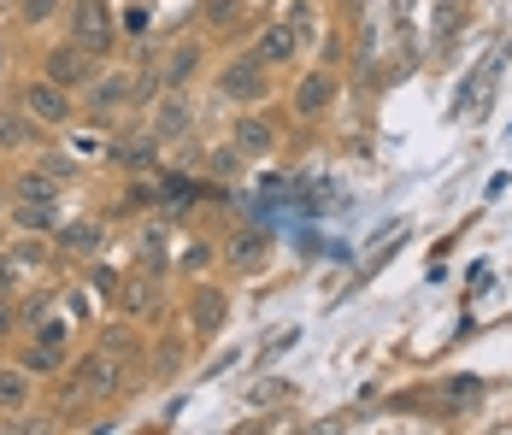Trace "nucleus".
Segmentation results:
<instances>
[{"instance_id":"4468645a","label":"nucleus","mask_w":512,"mask_h":435,"mask_svg":"<svg viewBox=\"0 0 512 435\" xmlns=\"http://www.w3.org/2000/svg\"><path fill=\"white\" fill-rule=\"evenodd\" d=\"M136 265H142V271H154V277L171 271V253H165V230H159V224H148V230L136 236Z\"/></svg>"},{"instance_id":"412c9836","label":"nucleus","mask_w":512,"mask_h":435,"mask_svg":"<svg viewBox=\"0 0 512 435\" xmlns=\"http://www.w3.org/2000/svg\"><path fill=\"white\" fill-rule=\"evenodd\" d=\"M101 347L106 353H118L124 365H136V330H130V324H112V330L101 336Z\"/></svg>"},{"instance_id":"1a4fd4ad","label":"nucleus","mask_w":512,"mask_h":435,"mask_svg":"<svg viewBox=\"0 0 512 435\" xmlns=\"http://www.w3.org/2000/svg\"><path fill=\"white\" fill-rule=\"evenodd\" d=\"M183 130H189V100H183V89H165L154 124H148V136H154V142H177Z\"/></svg>"},{"instance_id":"b1692460","label":"nucleus","mask_w":512,"mask_h":435,"mask_svg":"<svg viewBox=\"0 0 512 435\" xmlns=\"http://www.w3.org/2000/svg\"><path fill=\"white\" fill-rule=\"evenodd\" d=\"M448 394V406H477L483 400V383H471V377H454V383L442 388Z\"/></svg>"},{"instance_id":"7c9ffc66","label":"nucleus","mask_w":512,"mask_h":435,"mask_svg":"<svg viewBox=\"0 0 512 435\" xmlns=\"http://www.w3.org/2000/svg\"><path fill=\"white\" fill-rule=\"evenodd\" d=\"M124 30H130V36H142V30H148V12H142V6H130V12H124Z\"/></svg>"},{"instance_id":"c756f323","label":"nucleus","mask_w":512,"mask_h":435,"mask_svg":"<svg viewBox=\"0 0 512 435\" xmlns=\"http://www.w3.org/2000/svg\"><path fill=\"white\" fill-rule=\"evenodd\" d=\"M177 359H183V347H177V341H165V347H159V377H171V371H177Z\"/></svg>"},{"instance_id":"6e6552de","label":"nucleus","mask_w":512,"mask_h":435,"mask_svg":"<svg viewBox=\"0 0 512 435\" xmlns=\"http://www.w3.org/2000/svg\"><path fill=\"white\" fill-rule=\"evenodd\" d=\"M224 259H230V271H265V259H271L265 230H236L230 247H224Z\"/></svg>"},{"instance_id":"f8f14e48","label":"nucleus","mask_w":512,"mask_h":435,"mask_svg":"<svg viewBox=\"0 0 512 435\" xmlns=\"http://www.w3.org/2000/svg\"><path fill=\"white\" fill-rule=\"evenodd\" d=\"M124 100H136V77H124V71L89 83V106H95V112H112V106H124Z\"/></svg>"},{"instance_id":"2f4dec72","label":"nucleus","mask_w":512,"mask_h":435,"mask_svg":"<svg viewBox=\"0 0 512 435\" xmlns=\"http://www.w3.org/2000/svg\"><path fill=\"white\" fill-rule=\"evenodd\" d=\"M12 324H18V312H12V300H6V294H0V341L12 336Z\"/></svg>"},{"instance_id":"9d476101","label":"nucleus","mask_w":512,"mask_h":435,"mask_svg":"<svg viewBox=\"0 0 512 435\" xmlns=\"http://www.w3.org/2000/svg\"><path fill=\"white\" fill-rule=\"evenodd\" d=\"M254 53L265 59V65H289V59L301 53L295 30H289V18H283V24H265V30H259V42H254Z\"/></svg>"},{"instance_id":"423d86ee","label":"nucleus","mask_w":512,"mask_h":435,"mask_svg":"<svg viewBox=\"0 0 512 435\" xmlns=\"http://www.w3.org/2000/svg\"><path fill=\"white\" fill-rule=\"evenodd\" d=\"M24 112L36 124H65L71 118V89H59L53 77H36V83H24Z\"/></svg>"},{"instance_id":"2eb2a0df","label":"nucleus","mask_w":512,"mask_h":435,"mask_svg":"<svg viewBox=\"0 0 512 435\" xmlns=\"http://www.w3.org/2000/svg\"><path fill=\"white\" fill-rule=\"evenodd\" d=\"M12 224H18L24 236H53V230H59L48 200H18V206H12Z\"/></svg>"},{"instance_id":"f03ea898","label":"nucleus","mask_w":512,"mask_h":435,"mask_svg":"<svg viewBox=\"0 0 512 435\" xmlns=\"http://www.w3.org/2000/svg\"><path fill=\"white\" fill-rule=\"evenodd\" d=\"M124 388V359L118 353H106L95 347L89 359H77V371H71V400H89V406H101Z\"/></svg>"},{"instance_id":"a878e982","label":"nucleus","mask_w":512,"mask_h":435,"mask_svg":"<svg viewBox=\"0 0 512 435\" xmlns=\"http://www.w3.org/2000/svg\"><path fill=\"white\" fill-rule=\"evenodd\" d=\"M206 24L212 30H230L236 24V0H206Z\"/></svg>"},{"instance_id":"bb28decb","label":"nucleus","mask_w":512,"mask_h":435,"mask_svg":"<svg viewBox=\"0 0 512 435\" xmlns=\"http://www.w3.org/2000/svg\"><path fill=\"white\" fill-rule=\"evenodd\" d=\"M18 277H24L18 253H0V294H12V289H18Z\"/></svg>"},{"instance_id":"473e14b6","label":"nucleus","mask_w":512,"mask_h":435,"mask_svg":"<svg viewBox=\"0 0 512 435\" xmlns=\"http://www.w3.org/2000/svg\"><path fill=\"white\" fill-rule=\"evenodd\" d=\"M0 71H6V42H0Z\"/></svg>"},{"instance_id":"6ab92c4d","label":"nucleus","mask_w":512,"mask_h":435,"mask_svg":"<svg viewBox=\"0 0 512 435\" xmlns=\"http://www.w3.org/2000/svg\"><path fill=\"white\" fill-rule=\"evenodd\" d=\"M59 359H65V341L36 336V341H30V353H24V371H30V377H53V371H59Z\"/></svg>"},{"instance_id":"7ed1b4c3","label":"nucleus","mask_w":512,"mask_h":435,"mask_svg":"<svg viewBox=\"0 0 512 435\" xmlns=\"http://www.w3.org/2000/svg\"><path fill=\"white\" fill-rule=\"evenodd\" d=\"M65 42L89 48L95 59L112 53V18H106L101 0H77V6H71V18H65Z\"/></svg>"},{"instance_id":"dca6fc26","label":"nucleus","mask_w":512,"mask_h":435,"mask_svg":"<svg viewBox=\"0 0 512 435\" xmlns=\"http://www.w3.org/2000/svg\"><path fill=\"white\" fill-rule=\"evenodd\" d=\"M53 236H59V247H65V253H95L106 230L95 224V218H77V224H59Z\"/></svg>"},{"instance_id":"0eeeda50","label":"nucleus","mask_w":512,"mask_h":435,"mask_svg":"<svg viewBox=\"0 0 512 435\" xmlns=\"http://www.w3.org/2000/svg\"><path fill=\"white\" fill-rule=\"evenodd\" d=\"M330 100H336V77H330V71H307V77L295 83V118H324Z\"/></svg>"},{"instance_id":"72a5a7b5","label":"nucleus","mask_w":512,"mask_h":435,"mask_svg":"<svg viewBox=\"0 0 512 435\" xmlns=\"http://www.w3.org/2000/svg\"><path fill=\"white\" fill-rule=\"evenodd\" d=\"M342 6H354V12H359V6H365V0H342Z\"/></svg>"},{"instance_id":"ddd939ff","label":"nucleus","mask_w":512,"mask_h":435,"mask_svg":"<svg viewBox=\"0 0 512 435\" xmlns=\"http://www.w3.org/2000/svg\"><path fill=\"white\" fill-rule=\"evenodd\" d=\"M224 294L218 289H195V300H189V318H195V336H218V324H224Z\"/></svg>"},{"instance_id":"f3484780","label":"nucleus","mask_w":512,"mask_h":435,"mask_svg":"<svg viewBox=\"0 0 512 435\" xmlns=\"http://www.w3.org/2000/svg\"><path fill=\"white\" fill-rule=\"evenodd\" d=\"M12 194H18V200H59V165H48V171H24V177H18V183H12Z\"/></svg>"},{"instance_id":"39448f33","label":"nucleus","mask_w":512,"mask_h":435,"mask_svg":"<svg viewBox=\"0 0 512 435\" xmlns=\"http://www.w3.org/2000/svg\"><path fill=\"white\" fill-rule=\"evenodd\" d=\"M42 77H53L59 89H89V83H95V53L77 48V42H59V48H48V59H42Z\"/></svg>"},{"instance_id":"c85d7f7f","label":"nucleus","mask_w":512,"mask_h":435,"mask_svg":"<svg viewBox=\"0 0 512 435\" xmlns=\"http://www.w3.org/2000/svg\"><path fill=\"white\" fill-rule=\"evenodd\" d=\"M201 265H212V247H206V242H189V247H183V271H201Z\"/></svg>"},{"instance_id":"9b49d317","label":"nucleus","mask_w":512,"mask_h":435,"mask_svg":"<svg viewBox=\"0 0 512 435\" xmlns=\"http://www.w3.org/2000/svg\"><path fill=\"white\" fill-rule=\"evenodd\" d=\"M36 394V377L24 365H0V412H24Z\"/></svg>"},{"instance_id":"c9c22d12","label":"nucleus","mask_w":512,"mask_h":435,"mask_svg":"<svg viewBox=\"0 0 512 435\" xmlns=\"http://www.w3.org/2000/svg\"><path fill=\"white\" fill-rule=\"evenodd\" d=\"M0 365H6V353H0Z\"/></svg>"},{"instance_id":"a211bd4d","label":"nucleus","mask_w":512,"mask_h":435,"mask_svg":"<svg viewBox=\"0 0 512 435\" xmlns=\"http://www.w3.org/2000/svg\"><path fill=\"white\" fill-rule=\"evenodd\" d=\"M271 142H277V136H271V124H265L259 112H248V118L236 124V147H242L248 159H259V153H271Z\"/></svg>"},{"instance_id":"f704fd0d","label":"nucleus","mask_w":512,"mask_h":435,"mask_svg":"<svg viewBox=\"0 0 512 435\" xmlns=\"http://www.w3.org/2000/svg\"><path fill=\"white\" fill-rule=\"evenodd\" d=\"M442 6H460V0H442Z\"/></svg>"},{"instance_id":"aec40b11","label":"nucleus","mask_w":512,"mask_h":435,"mask_svg":"<svg viewBox=\"0 0 512 435\" xmlns=\"http://www.w3.org/2000/svg\"><path fill=\"white\" fill-rule=\"evenodd\" d=\"M195 65H201V48L189 42V48H177L171 59H165V71H159V83H165V89H183V83L195 77Z\"/></svg>"},{"instance_id":"4be33fe9","label":"nucleus","mask_w":512,"mask_h":435,"mask_svg":"<svg viewBox=\"0 0 512 435\" xmlns=\"http://www.w3.org/2000/svg\"><path fill=\"white\" fill-rule=\"evenodd\" d=\"M289 30H295V42H301V48H312V42H318V18H312L307 0H301V6H289Z\"/></svg>"},{"instance_id":"5701e85b","label":"nucleus","mask_w":512,"mask_h":435,"mask_svg":"<svg viewBox=\"0 0 512 435\" xmlns=\"http://www.w3.org/2000/svg\"><path fill=\"white\" fill-rule=\"evenodd\" d=\"M36 136V118L24 112V118H0V142L6 147H18V142H30Z\"/></svg>"},{"instance_id":"393cba45","label":"nucleus","mask_w":512,"mask_h":435,"mask_svg":"<svg viewBox=\"0 0 512 435\" xmlns=\"http://www.w3.org/2000/svg\"><path fill=\"white\" fill-rule=\"evenodd\" d=\"M118 159H124V165H154V136H142V142H124V147H118Z\"/></svg>"},{"instance_id":"f257e3e1","label":"nucleus","mask_w":512,"mask_h":435,"mask_svg":"<svg viewBox=\"0 0 512 435\" xmlns=\"http://www.w3.org/2000/svg\"><path fill=\"white\" fill-rule=\"evenodd\" d=\"M218 95L230 100V106H259V100L271 95V65H265L259 53L224 59V65H218Z\"/></svg>"},{"instance_id":"cd10ccee","label":"nucleus","mask_w":512,"mask_h":435,"mask_svg":"<svg viewBox=\"0 0 512 435\" xmlns=\"http://www.w3.org/2000/svg\"><path fill=\"white\" fill-rule=\"evenodd\" d=\"M53 12H59V0H24V6H18L24 24H42V18H53Z\"/></svg>"},{"instance_id":"20e7f679","label":"nucleus","mask_w":512,"mask_h":435,"mask_svg":"<svg viewBox=\"0 0 512 435\" xmlns=\"http://www.w3.org/2000/svg\"><path fill=\"white\" fill-rule=\"evenodd\" d=\"M118 312L124 318H136V324H154L159 312H165V289H159V277L154 271H130L124 283H118Z\"/></svg>"}]
</instances>
